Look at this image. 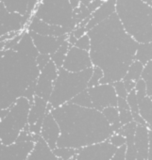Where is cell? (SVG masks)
Wrapping results in <instances>:
<instances>
[{
	"label": "cell",
	"mask_w": 152,
	"mask_h": 160,
	"mask_svg": "<svg viewBox=\"0 0 152 160\" xmlns=\"http://www.w3.org/2000/svg\"><path fill=\"white\" fill-rule=\"evenodd\" d=\"M141 78L144 80V82L146 84L147 96L152 97V59L144 65Z\"/></svg>",
	"instance_id": "f1b7e54d"
},
{
	"label": "cell",
	"mask_w": 152,
	"mask_h": 160,
	"mask_svg": "<svg viewBox=\"0 0 152 160\" xmlns=\"http://www.w3.org/2000/svg\"><path fill=\"white\" fill-rule=\"evenodd\" d=\"M126 99L128 101V106L130 108V110H131L132 114L133 113H140L139 112V101H138V98H137L135 89L128 93V96H127Z\"/></svg>",
	"instance_id": "1f68e13d"
},
{
	"label": "cell",
	"mask_w": 152,
	"mask_h": 160,
	"mask_svg": "<svg viewBox=\"0 0 152 160\" xmlns=\"http://www.w3.org/2000/svg\"><path fill=\"white\" fill-rule=\"evenodd\" d=\"M117 108L119 110V117H120V122L122 125L127 124L133 121V115L126 98L118 97Z\"/></svg>",
	"instance_id": "cb8c5ba5"
},
{
	"label": "cell",
	"mask_w": 152,
	"mask_h": 160,
	"mask_svg": "<svg viewBox=\"0 0 152 160\" xmlns=\"http://www.w3.org/2000/svg\"><path fill=\"white\" fill-rule=\"evenodd\" d=\"M51 109L52 108L47 101L37 95L34 96L29 114V131L30 133L36 135L41 134L44 120Z\"/></svg>",
	"instance_id": "7c38bea8"
},
{
	"label": "cell",
	"mask_w": 152,
	"mask_h": 160,
	"mask_svg": "<svg viewBox=\"0 0 152 160\" xmlns=\"http://www.w3.org/2000/svg\"><path fill=\"white\" fill-rule=\"evenodd\" d=\"M104 2V0H92L90 2V4L87 6L88 10L90 11L91 13H93L97 8H99L101 6V4Z\"/></svg>",
	"instance_id": "60d3db41"
},
{
	"label": "cell",
	"mask_w": 152,
	"mask_h": 160,
	"mask_svg": "<svg viewBox=\"0 0 152 160\" xmlns=\"http://www.w3.org/2000/svg\"><path fill=\"white\" fill-rule=\"evenodd\" d=\"M94 67L81 72H70L63 67L59 68V73L54 81L53 92L48 101L52 108L70 102L75 96L88 89V83L93 74Z\"/></svg>",
	"instance_id": "5b68a950"
},
{
	"label": "cell",
	"mask_w": 152,
	"mask_h": 160,
	"mask_svg": "<svg viewBox=\"0 0 152 160\" xmlns=\"http://www.w3.org/2000/svg\"><path fill=\"white\" fill-rule=\"evenodd\" d=\"M115 12L137 42H152V6L143 0H116Z\"/></svg>",
	"instance_id": "277c9868"
},
{
	"label": "cell",
	"mask_w": 152,
	"mask_h": 160,
	"mask_svg": "<svg viewBox=\"0 0 152 160\" xmlns=\"http://www.w3.org/2000/svg\"><path fill=\"white\" fill-rule=\"evenodd\" d=\"M70 103L79 105L81 107H84V108H94L93 107V103L90 97V94L88 92V89L84 90L83 92H81V93H79L77 96H75Z\"/></svg>",
	"instance_id": "4dcf8cb0"
},
{
	"label": "cell",
	"mask_w": 152,
	"mask_h": 160,
	"mask_svg": "<svg viewBox=\"0 0 152 160\" xmlns=\"http://www.w3.org/2000/svg\"><path fill=\"white\" fill-rule=\"evenodd\" d=\"M55 155L60 160H69L76 157L78 153V149L69 148V147H57L53 150Z\"/></svg>",
	"instance_id": "f546056e"
},
{
	"label": "cell",
	"mask_w": 152,
	"mask_h": 160,
	"mask_svg": "<svg viewBox=\"0 0 152 160\" xmlns=\"http://www.w3.org/2000/svg\"><path fill=\"white\" fill-rule=\"evenodd\" d=\"M29 0H0V3H2L10 12H17L22 15H27L28 6Z\"/></svg>",
	"instance_id": "7402d4cb"
},
{
	"label": "cell",
	"mask_w": 152,
	"mask_h": 160,
	"mask_svg": "<svg viewBox=\"0 0 152 160\" xmlns=\"http://www.w3.org/2000/svg\"><path fill=\"white\" fill-rule=\"evenodd\" d=\"M103 75H104L103 71L99 67L94 66L93 74H92V76L90 78L89 83H88V88H91V87H95V86L99 85L100 84V80L103 77Z\"/></svg>",
	"instance_id": "d6a6232c"
},
{
	"label": "cell",
	"mask_w": 152,
	"mask_h": 160,
	"mask_svg": "<svg viewBox=\"0 0 152 160\" xmlns=\"http://www.w3.org/2000/svg\"><path fill=\"white\" fill-rule=\"evenodd\" d=\"M39 54L27 29L14 46L0 50V110L9 109L20 97L33 102L41 72Z\"/></svg>",
	"instance_id": "7a4b0ae2"
},
{
	"label": "cell",
	"mask_w": 152,
	"mask_h": 160,
	"mask_svg": "<svg viewBox=\"0 0 152 160\" xmlns=\"http://www.w3.org/2000/svg\"><path fill=\"white\" fill-rule=\"evenodd\" d=\"M116 8V0H104V2L101 4L99 8H97L91 15V18L86 25L87 31L98 25L99 23L103 22L104 20L108 19L111 15L115 12Z\"/></svg>",
	"instance_id": "e0dca14e"
},
{
	"label": "cell",
	"mask_w": 152,
	"mask_h": 160,
	"mask_svg": "<svg viewBox=\"0 0 152 160\" xmlns=\"http://www.w3.org/2000/svg\"><path fill=\"white\" fill-rule=\"evenodd\" d=\"M123 81H124V84H125V87H126L128 92H129L135 89V86H136L135 81H132V80H123Z\"/></svg>",
	"instance_id": "7bdbcfd3"
},
{
	"label": "cell",
	"mask_w": 152,
	"mask_h": 160,
	"mask_svg": "<svg viewBox=\"0 0 152 160\" xmlns=\"http://www.w3.org/2000/svg\"><path fill=\"white\" fill-rule=\"evenodd\" d=\"M31 102L27 97H20L0 119V140L4 145L17 141L21 132L29 126V114Z\"/></svg>",
	"instance_id": "8992f818"
},
{
	"label": "cell",
	"mask_w": 152,
	"mask_h": 160,
	"mask_svg": "<svg viewBox=\"0 0 152 160\" xmlns=\"http://www.w3.org/2000/svg\"><path fill=\"white\" fill-rule=\"evenodd\" d=\"M91 40L90 56L94 66L104 75L100 84L123 80L135 59L137 42L123 28L116 12L87 31Z\"/></svg>",
	"instance_id": "6da1fadb"
},
{
	"label": "cell",
	"mask_w": 152,
	"mask_h": 160,
	"mask_svg": "<svg viewBox=\"0 0 152 160\" xmlns=\"http://www.w3.org/2000/svg\"><path fill=\"white\" fill-rule=\"evenodd\" d=\"M116 147L113 146L109 140L95 143L78 149L76 155L77 160H111L116 151Z\"/></svg>",
	"instance_id": "30bf717a"
},
{
	"label": "cell",
	"mask_w": 152,
	"mask_h": 160,
	"mask_svg": "<svg viewBox=\"0 0 152 160\" xmlns=\"http://www.w3.org/2000/svg\"><path fill=\"white\" fill-rule=\"evenodd\" d=\"M72 32L76 38L80 39L81 37H82L83 35H85L87 33V28H86V27H77Z\"/></svg>",
	"instance_id": "b9f144b4"
},
{
	"label": "cell",
	"mask_w": 152,
	"mask_h": 160,
	"mask_svg": "<svg viewBox=\"0 0 152 160\" xmlns=\"http://www.w3.org/2000/svg\"><path fill=\"white\" fill-rule=\"evenodd\" d=\"M135 91L137 94L138 101L141 102L144 97L147 96L146 94V84L143 78H140L138 81H136V86H135Z\"/></svg>",
	"instance_id": "836d02e7"
},
{
	"label": "cell",
	"mask_w": 152,
	"mask_h": 160,
	"mask_svg": "<svg viewBox=\"0 0 152 160\" xmlns=\"http://www.w3.org/2000/svg\"><path fill=\"white\" fill-rule=\"evenodd\" d=\"M127 145V144H126ZM137 150L134 144H128L126 148V160H136Z\"/></svg>",
	"instance_id": "74e56055"
},
{
	"label": "cell",
	"mask_w": 152,
	"mask_h": 160,
	"mask_svg": "<svg viewBox=\"0 0 152 160\" xmlns=\"http://www.w3.org/2000/svg\"><path fill=\"white\" fill-rule=\"evenodd\" d=\"M134 145L138 154L147 159L149 150V128L146 125L137 124Z\"/></svg>",
	"instance_id": "d6986e66"
},
{
	"label": "cell",
	"mask_w": 152,
	"mask_h": 160,
	"mask_svg": "<svg viewBox=\"0 0 152 160\" xmlns=\"http://www.w3.org/2000/svg\"><path fill=\"white\" fill-rule=\"evenodd\" d=\"M144 65L140 62L137 59H134L130 66L128 67V70L124 76L123 80H132V81H138V80L142 77V73L144 71Z\"/></svg>",
	"instance_id": "484cf974"
},
{
	"label": "cell",
	"mask_w": 152,
	"mask_h": 160,
	"mask_svg": "<svg viewBox=\"0 0 152 160\" xmlns=\"http://www.w3.org/2000/svg\"><path fill=\"white\" fill-rule=\"evenodd\" d=\"M70 3H71L73 9H77L81 5V2L79 1V0H70Z\"/></svg>",
	"instance_id": "f6af8a7d"
},
{
	"label": "cell",
	"mask_w": 152,
	"mask_h": 160,
	"mask_svg": "<svg viewBox=\"0 0 152 160\" xmlns=\"http://www.w3.org/2000/svg\"><path fill=\"white\" fill-rule=\"evenodd\" d=\"M33 15L49 25L65 28L70 32L77 28L70 0H40Z\"/></svg>",
	"instance_id": "52a82bcc"
},
{
	"label": "cell",
	"mask_w": 152,
	"mask_h": 160,
	"mask_svg": "<svg viewBox=\"0 0 152 160\" xmlns=\"http://www.w3.org/2000/svg\"><path fill=\"white\" fill-rule=\"evenodd\" d=\"M34 141H16L0 146V160H27L34 147Z\"/></svg>",
	"instance_id": "4fadbf2b"
},
{
	"label": "cell",
	"mask_w": 152,
	"mask_h": 160,
	"mask_svg": "<svg viewBox=\"0 0 152 160\" xmlns=\"http://www.w3.org/2000/svg\"><path fill=\"white\" fill-rule=\"evenodd\" d=\"M143 1L146 4H148L149 6H152V0H143Z\"/></svg>",
	"instance_id": "7dc6e473"
},
{
	"label": "cell",
	"mask_w": 152,
	"mask_h": 160,
	"mask_svg": "<svg viewBox=\"0 0 152 160\" xmlns=\"http://www.w3.org/2000/svg\"><path fill=\"white\" fill-rule=\"evenodd\" d=\"M102 113L109 123L112 125V128L114 132L118 131L121 128L122 124L120 122L119 110L117 107H108L102 110Z\"/></svg>",
	"instance_id": "603a6c76"
},
{
	"label": "cell",
	"mask_w": 152,
	"mask_h": 160,
	"mask_svg": "<svg viewBox=\"0 0 152 160\" xmlns=\"http://www.w3.org/2000/svg\"><path fill=\"white\" fill-rule=\"evenodd\" d=\"M51 60V56L47 54H39L37 57V64L40 71Z\"/></svg>",
	"instance_id": "f35d334b"
},
{
	"label": "cell",
	"mask_w": 152,
	"mask_h": 160,
	"mask_svg": "<svg viewBox=\"0 0 152 160\" xmlns=\"http://www.w3.org/2000/svg\"><path fill=\"white\" fill-rule=\"evenodd\" d=\"M27 30L35 32L41 35H50V36H56V37H60V36H63V35H67L71 33L69 29L60 27V26L49 25L42 21L35 15H33L31 19L29 20L28 27H27Z\"/></svg>",
	"instance_id": "9a60e30c"
},
{
	"label": "cell",
	"mask_w": 152,
	"mask_h": 160,
	"mask_svg": "<svg viewBox=\"0 0 152 160\" xmlns=\"http://www.w3.org/2000/svg\"><path fill=\"white\" fill-rule=\"evenodd\" d=\"M88 92L90 94L93 107L99 111H102L108 107H117L118 96L112 83L99 84L97 86L88 88Z\"/></svg>",
	"instance_id": "9c48e42d"
},
{
	"label": "cell",
	"mask_w": 152,
	"mask_h": 160,
	"mask_svg": "<svg viewBox=\"0 0 152 160\" xmlns=\"http://www.w3.org/2000/svg\"><path fill=\"white\" fill-rule=\"evenodd\" d=\"M135 59L139 60L144 65L150 61L152 59V42L139 43L135 53Z\"/></svg>",
	"instance_id": "d4e9b609"
},
{
	"label": "cell",
	"mask_w": 152,
	"mask_h": 160,
	"mask_svg": "<svg viewBox=\"0 0 152 160\" xmlns=\"http://www.w3.org/2000/svg\"><path fill=\"white\" fill-rule=\"evenodd\" d=\"M58 160H60V159H58ZM69 160H77V159H76V157H73V158H71V159H69Z\"/></svg>",
	"instance_id": "681fc988"
},
{
	"label": "cell",
	"mask_w": 152,
	"mask_h": 160,
	"mask_svg": "<svg viewBox=\"0 0 152 160\" xmlns=\"http://www.w3.org/2000/svg\"><path fill=\"white\" fill-rule=\"evenodd\" d=\"M40 135L52 150L57 148V143L60 136V129L51 111L46 114L44 120Z\"/></svg>",
	"instance_id": "2e32d148"
},
{
	"label": "cell",
	"mask_w": 152,
	"mask_h": 160,
	"mask_svg": "<svg viewBox=\"0 0 152 160\" xmlns=\"http://www.w3.org/2000/svg\"><path fill=\"white\" fill-rule=\"evenodd\" d=\"M136 128H137V123L132 121L127 124H124L121 126V128L114 132V133H118L122 136H124L127 139V145L128 144H134V138H135V132H136Z\"/></svg>",
	"instance_id": "4316f807"
},
{
	"label": "cell",
	"mask_w": 152,
	"mask_h": 160,
	"mask_svg": "<svg viewBox=\"0 0 152 160\" xmlns=\"http://www.w3.org/2000/svg\"><path fill=\"white\" fill-rule=\"evenodd\" d=\"M29 33L38 52L40 54H47L50 56L60 48V46L67 40L68 37V34L56 37L50 35H41L31 31H29Z\"/></svg>",
	"instance_id": "5bb4252c"
},
{
	"label": "cell",
	"mask_w": 152,
	"mask_h": 160,
	"mask_svg": "<svg viewBox=\"0 0 152 160\" xmlns=\"http://www.w3.org/2000/svg\"><path fill=\"white\" fill-rule=\"evenodd\" d=\"M136 160H147V159L144 158L143 156H141V155H139V154L137 153V158H136Z\"/></svg>",
	"instance_id": "c3c4849f"
},
{
	"label": "cell",
	"mask_w": 152,
	"mask_h": 160,
	"mask_svg": "<svg viewBox=\"0 0 152 160\" xmlns=\"http://www.w3.org/2000/svg\"><path fill=\"white\" fill-rule=\"evenodd\" d=\"M147 160H152V130H149V150Z\"/></svg>",
	"instance_id": "ee69618b"
},
{
	"label": "cell",
	"mask_w": 152,
	"mask_h": 160,
	"mask_svg": "<svg viewBox=\"0 0 152 160\" xmlns=\"http://www.w3.org/2000/svg\"><path fill=\"white\" fill-rule=\"evenodd\" d=\"M139 112L146 122L149 130H152V100L149 96L139 102Z\"/></svg>",
	"instance_id": "44dd1931"
},
{
	"label": "cell",
	"mask_w": 152,
	"mask_h": 160,
	"mask_svg": "<svg viewBox=\"0 0 152 160\" xmlns=\"http://www.w3.org/2000/svg\"><path fill=\"white\" fill-rule=\"evenodd\" d=\"M29 19L25 15L10 12L0 3V37L18 34L27 29Z\"/></svg>",
	"instance_id": "ba28073f"
},
{
	"label": "cell",
	"mask_w": 152,
	"mask_h": 160,
	"mask_svg": "<svg viewBox=\"0 0 152 160\" xmlns=\"http://www.w3.org/2000/svg\"><path fill=\"white\" fill-rule=\"evenodd\" d=\"M72 45L69 43V42L66 40L60 46V48L54 53L51 55V60L57 65L58 68H60L62 67L63 65V61L65 59V57H66V54L69 50V48L71 47Z\"/></svg>",
	"instance_id": "83f0119b"
},
{
	"label": "cell",
	"mask_w": 152,
	"mask_h": 160,
	"mask_svg": "<svg viewBox=\"0 0 152 160\" xmlns=\"http://www.w3.org/2000/svg\"><path fill=\"white\" fill-rule=\"evenodd\" d=\"M79 1L81 3V4H83V5H86V6H88L89 4H90V2L92 1V0H79Z\"/></svg>",
	"instance_id": "bcb514c9"
},
{
	"label": "cell",
	"mask_w": 152,
	"mask_h": 160,
	"mask_svg": "<svg viewBox=\"0 0 152 160\" xmlns=\"http://www.w3.org/2000/svg\"><path fill=\"white\" fill-rule=\"evenodd\" d=\"M115 89V92L117 93V96L118 97H122V98H127L128 96V91L125 87V84H124V81L123 80H120V81H116L114 83H112Z\"/></svg>",
	"instance_id": "8d00e7d4"
},
{
	"label": "cell",
	"mask_w": 152,
	"mask_h": 160,
	"mask_svg": "<svg viewBox=\"0 0 152 160\" xmlns=\"http://www.w3.org/2000/svg\"><path fill=\"white\" fill-rule=\"evenodd\" d=\"M51 113L60 129L57 147L81 149L108 140L114 133L102 111L95 108L68 102L52 108Z\"/></svg>",
	"instance_id": "3957f363"
},
{
	"label": "cell",
	"mask_w": 152,
	"mask_h": 160,
	"mask_svg": "<svg viewBox=\"0 0 152 160\" xmlns=\"http://www.w3.org/2000/svg\"><path fill=\"white\" fill-rule=\"evenodd\" d=\"M108 140H109L113 146H115L116 148H119V147H121V146H124V145H126V143H127L126 138H125L124 136L118 134V133H113Z\"/></svg>",
	"instance_id": "d590c367"
},
{
	"label": "cell",
	"mask_w": 152,
	"mask_h": 160,
	"mask_svg": "<svg viewBox=\"0 0 152 160\" xmlns=\"http://www.w3.org/2000/svg\"><path fill=\"white\" fill-rule=\"evenodd\" d=\"M27 160H58V158L45 140L40 137L39 139L35 141L34 147Z\"/></svg>",
	"instance_id": "ac0fdd59"
},
{
	"label": "cell",
	"mask_w": 152,
	"mask_h": 160,
	"mask_svg": "<svg viewBox=\"0 0 152 160\" xmlns=\"http://www.w3.org/2000/svg\"><path fill=\"white\" fill-rule=\"evenodd\" d=\"M74 45L79 47V48H81V49H83V50H86V51H90V48H91V40H90L89 35L86 33L85 35H83L82 37H81L80 39H78L77 42H76V43Z\"/></svg>",
	"instance_id": "e575fe53"
},
{
	"label": "cell",
	"mask_w": 152,
	"mask_h": 160,
	"mask_svg": "<svg viewBox=\"0 0 152 160\" xmlns=\"http://www.w3.org/2000/svg\"><path fill=\"white\" fill-rule=\"evenodd\" d=\"M150 98H151V100H152V97H150Z\"/></svg>",
	"instance_id": "f907efd6"
},
{
	"label": "cell",
	"mask_w": 152,
	"mask_h": 160,
	"mask_svg": "<svg viewBox=\"0 0 152 160\" xmlns=\"http://www.w3.org/2000/svg\"><path fill=\"white\" fill-rule=\"evenodd\" d=\"M62 67L70 72H81L94 67L90 52L72 45L66 54Z\"/></svg>",
	"instance_id": "8fae6325"
},
{
	"label": "cell",
	"mask_w": 152,
	"mask_h": 160,
	"mask_svg": "<svg viewBox=\"0 0 152 160\" xmlns=\"http://www.w3.org/2000/svg\"><path fill=\"white\" fill-rule=\"evenodd\" d=\"M126 148L127 145L117 148L111 160H126Z\"/></svg>",
	"instance_id": "ab89813d"
},
{
	"label": "cell",
	"mask_w": 152,
	"mask_h": 160,
	"mask_svg": "<svg viewBox=\"0 0 152 160\" xmlns=\"http://www.w3.org/2000/svg\"><path fill=\"white\" fill-rule=\"evenodd\" d=\"M53 87H54V81L48 79L43 73L40 72L39 77L37 79V82H36L35 95L48 102L53 92Z\"/></svg>",
	"instance_id": "ffe728a7"
}]
</instances>
